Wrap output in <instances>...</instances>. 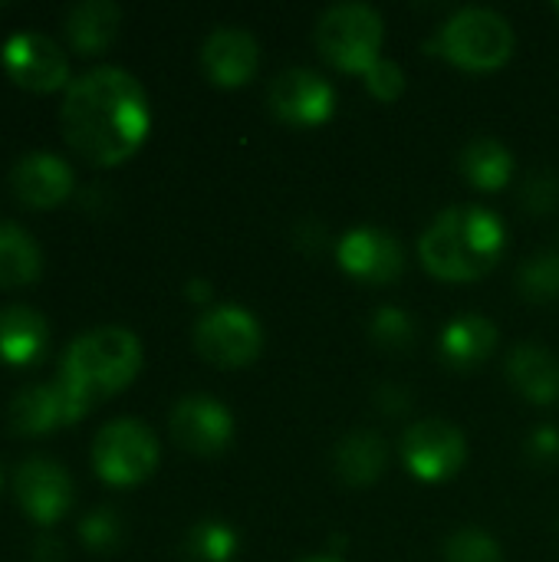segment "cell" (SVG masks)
Returning a JSON list of instances; mask_svg holds the SVG:
<instances>
[{"instance_id": "1", "label": "cell", "mask_w": 559, "mask_h": 562, "mask_svg": "<svg viewBox=\"0 0 559 562\" xmlns=\"http://www.w3.org/2000/svg\"><path fill=\"white\" fill-rule=\"evenodd\" d=\"M59 128L66 145L89 165H122L142 148L152 128L148 95L128 69L96 66L69 82Z\"/></svg>"}, {"instance_id": "2", "label": "cell", "mask_w": 559, "mask_h": 562, "mask_svg": "<svg viewBox=\"0 0 559 562\" xmlns=\"http://www.w3.org/2000/svg\"><path fill=\"white\" fill-rule=\"evenodd\" d=\"M504 221L478 204H458L441 211L418 240L425 270L448 283H471L488 277L504 257Z\"/></svg>"}, {"instance_id": "3", "label": "cell", "mask_w": 559, "mask_h": 562, "mask_svg": "<svg viewBox=\"0 0 559 562\" xmlns=\"http://www.w3.org/2000/svg\"><path fill=\"white\" fill-rule=\"evenodd\" d=\"M142 369V342L122 326H99L69 342L59 362V382L92 412L135 382Z\"/></svg>"}, {"instance_id": "4", "label": "cell", "mask_w": 559, "mask_h": 562, "mask_svg": "<svg viewBox=\"0 0 559 562\" xmlns=\"http://www.w3.org/2000/svg\"><path fill=\"white\" fill-rule=\"evenodd\" d=\"M382 16L369 3H336L316 23V49L343 72L366 76L382 56Z\"/></svg>"}, {"instance_id": "5", "label": "cell", "mask_w": 559, "mask_h": 562, "mask_svg": "<svg viewBox=\"0 0 559 562\" xmlns=\"http://www.w3.org/2000/svg\"><path fill=\"white\" fill-rule=\"evenodd\" d=\"M438 49L448 63L471 69V72H491L501 69L514 53V30L511 23L488 7H465L458 10L438 33Z\"/></svg>"}, {"instance_id": "6", "label": "cell", "mask_w": 559, "mask_h": 562, "mask_svg": "<svg viewBox=\"0 0 559 562\" xmlns=\"http://www.w3.org/2000/svg\"><path fill=\"white\" fill-rule=\"evenodd\" d=\"M158 438L138 418H115L92 438V468L112 487H135L158 468Z\"/></svg>"}, {"instance_id": "7", "label": "cell", "mask_w": 559, "mask_h": 562, "mask_svg": "<svg viewBox=\"0 0 559 562\" xmlns=\"http://www.w3.org/2000/svg\"><path fill=\"white\" fill-rule=\"evenodd\" d=\"M194 349L217 369H244L264 349V329L244 306H214L194 323Z\"/></svg>"}, {"instance_id": "8", "label": "cell", "mask_w": 559, "mask_h": 562, "mask_svg": "<svg viewBox=\"0 0 559 562\" xmlns=\"http://www.w3.org/2000/svg\"><path fill=\"white\" fill-rule=\"evenodd\" d=\"M399 451H402L405 468L425 484L451 481L468 461L465 435L455 425L441 422V418H425V422L409 425V431L402 435Z\"/></svg>"}, {"instance_id": "9", "label": "cell", "mask_w": 559, "mask_h": 562, "mask_svg": "<svg viewBox=\"0 0 559 562\" xmlns=\"http://www.w3.org/2000/svg\"><path fill=\"white\" fill-rule=\"evenodd\" d=\"M267 105L270 112L297 128H313L333 119L336 112V89L313 69L293 66L273 76L267 89Z\"/></svg>"}, {"instance_id": "10", "label": "cell", "mask_w": 559, "mask_h": 562, "mask_svg": "<svg viewBox=\"0 0 559 562\" xmlns=\"http://www.w3.org/2000/svg\"><path fill=\"white\" fill-rule=\"evenodd\" d=\"M3 69L26 92L69 89V56L46 33H13L3 43Z\"/></svg>"}, {"instance_id": "11", "label": "cell", "mask_w": 559, "mask_h": 562, "mask_svg": "<svg viewBox=\"0 0 559 562\" xmlns=\"http://www.w3.org/2000/svg\"><path fill=\"white\" fill-rule=\"evenodd\" d=\"M89 408L59 382H40V385H26L23 392L13 395L10 408H7V422L13 435L23 438H40L49 435L63 425H76L79 418H86Z\"/></svg>"}, {"instance_id": "12", "label": "cell", "mask_w": 559, "mask_h": 562, "mask_svg": "<svg viewBox=\"0 0 559 562\" xmlns=\"http://www.w3.org/2000/svg\"><path fill=\"white\" fill-rule=\"evenodd\" d=\"M13 494L20 510L40 524V527H53L59 524L69 507H72V477L66 474L63 464L49 461V458H26L16 468L13 477Z\"/></svg>"}, {"instance_id": "13", "label": "cell", "mask_w": 559, "mask_h": 562, "mask_svg": "<svg viewBox=\"0 0 559 562\" xmlns=\"http://www.w3.org/2000/svg\"><path fill=\"white\" fill-rule=\"evenodd\" d=\"M168 428L175 445L198 458H214L234 441V418L211 395H185L171 408Z\"/></svg>"}, {"instance_id": "14", "label": "cell", "mask_w": 559, "mask_h": 562, "mask_svg": "<svg viewBox=\"0 0 559 562\" xmlns=\"http://www.w3.org/2000/svg\"><path fill=\"white\" fill-rule=\"evenodd\" d=\"M336 260L353 280L372 283V286L392 283L405 270V250H402L399 237L382 227L349 231L336 247Z\"/></svg>"}, {"instance_id": "15", "label": "cell", "mask_w": 559, "mask_h": 562, "mask_svg": "<svg viewBox=\"0 0 559 562\" xmlns=\"http://www.w3.org/2000/svg\"><path fill=\"white\" fill-rule=\"evenodd\" d=\"M260 66V46L257 40L241 26H217L208 33L201 46V69L204 76L221 89L247 86L257 76Z\"/></svg>"}, {"instance_id": "16", "label": "cell", "mask_w": 559, "mask_h": 562, "mask_svg": "<svg viewBox=\"0 0 559 562\" xmlns=\"http://www.w3.org/2000/svg\"><path fill=\"white\" fill-rule=\"evenodd\" d=\"M10 188L23 207L49 211L69 198L72 168L53 151H26L10 171Z\"/></svg>"}, {"instance_id": "17", "label": "cell", "mask_w": 559, "mask_h": 562, "mask_svg": "<svg viewBox=\"0 0 559 562\" xmlns=\"http://www.w3.org/2000/svg\"><path fill=\"white\" fill-rule=\"evenodd\" d=\"M497 349V326L481 313H465L441 329V362L455 372H474Z\"/></svg>"}, {"instance_id": "18", "label": "cell", "mask_w": 559, "mask_h": 562, "mask_svg": "<svg viewBox=\"0 0 559 562\" xmlns=\"http://www.w3.org/2000/svg\"><path fill=\"white\" fill-rule=\"evenodd\" d=\"M49 342L46 316L33 306L13 303L0 310V362L26 369L43 359Z\"/></svg>"}, {"instance_id": "19", "label": "cell", "mask_w": 559, "mask_h": 562, "mask_svg": "<svg viewBox=\"0 0 559 562\" xmlns=\"http://www.w3.org/2000/svg\"><path fill=\"white\" fill-rule=\"evenodd\" d=\"M507 379L530 405H557L559 402V362L557 356L537 342H521L507 356Z\"/></svg>"}, {"instance_id": "20", "label": "cell", "mask_w": 559, "mask_h": 562, "mask_svg": "<svg viewBox=\"0 0 559 562\" xmlns=\"http://www.w3.org/2000/svg\"><path fill=\"white\" fill-rule=\"evenodd\" d=\"M333 468H336V474H339L343 484H349V487H369L389 468V445H385V438L379 431H369V428L349 431L336 445Z\"/></svg>"}, {"instance_id": "21", "label": "cell", "mask_w": 559, "mask_h": 562, "mask_svg": "<svg viewBox=\"0 0 559 562\" xmlns=\"http://www.w3.org/2000/svg\"><path fill=\"white\" fill-rule=\"evenodd\" d=\"M122 26V10L112 0H82L66 13V36L76 53L99 56L105 53Z\"/></svg>"}, {"instance_id": "22", "label": "cell", "mask_w": 559, "mask_h": 562, "mask_svg": "<svg viewBox=\"0 0 559 562\" xmlns=\"http://www.w3.org/2000/svg\"><path fill=\"white\" fill-rule=\"evenodd\" d=\"M43 273L40 244L10 221H0V290H16Z\"/></svg>"}, {"instance_id": "23", "label": "cell", "mask_w": 559, "mask_h": 562, "mask_svg": "<svg viewBox=\"0 0 559 562\" xmlns=\"http://www.w3.org/2000/svg\"><path fill=\"white\" fill-rule=\"evenodd\" d=\"M461 175L481 191H501L514 175V155L491 135L471 138L461 151Z\"/></svg>"}, {"instance_id": "24", "label": "cell", "mask_w": 559, "mask_h": 562, "mask_svg": "<svg viewBox=\"0 0 559 562\" xmlns=\"http://www.w3.org/2000/svg\"><path fill=\"white\" fill-rule=\"evenodd\" d=\"M241 537L224 520H201L188 530L185 553L191 562H231L237 557Z\"/></svg>"}, {"instance_id": "25", "label": "cell", "mask_w": 559, "mask_h": 562, "mask_svg": "<svg viewBox=\"0 0 559 562\" xmlns=\"http://www.w3.org/2000/svg\"><path fill=\"white\" fill-rule=\"evenodd\" d=\"M517 290L524 293V300L534 303H550L559 296V254L557 250H544L537 257H530L527 263H521L517 270Z\"/></svg>"}, {"instance_id": "26", "label": "cell", "mask_w": 559, "mask_h": 562, "mask_svg": "<svg viewBox=\"0 0 559 562\" xmlns=\"http://www.w3.org/2000/svg\"><path fill=\"white\" fill-rule=\"evenodd\" d=\"M445 560L448 562H504L501 543L481 530V527H461L448 537L445 543Z\"/></svg>"}, {"instance_id": "27", "label": "cell", "mask_w": 559, "mask_h": 562, "mask_svg": "<svg viewBox=\"0 0 559 562\" xmlns=\"http://www.w3.org/2000/svg\"><path fill=\"white\" fill-rule=\"evenodd\" d=\"M369 336L376 339V346L382 349H392V352H405L412 349L415 342V323L405 310L399 306H379L372 313V323H369Z\"/></svg>"}, {"instance_id": "28", "label": "cell", "mask_w": 559, "mask_h": 562, "mask_svg": "<svg viewBox=\"0 0 559 562\" xmlns=\"http://www.w3.org/2000/svg\"><path fill=\"white\" fill-rule=\"evenodd\" d=\"M79 540L92 550V553H109L119 547L122 540V520L115 510L109 507H99L92 510L82 524H79Z\"/></svg>"}, {"instance_id": "29", "label": "cell", "mask_w": 559, "mask_h": 562, "mask_svg": "<svg viewBox=\"0 0 559 562\" xmlns=\"http://www.w3.org/2000/svg\"><path fill=\"white\" fill-rule=\"evenodd\" d=\"M366 89L379 99V102H395L405 92V72L399 63L392 59H379L369 72H366Z\"/></svg>"}, {"instance_id": "30", "label": "cell", "mask_w": 559, "mask_h": 562, "mask_svg": "<svg viewBox=\"0 0 559 562\" xmlns=\"http://www.w3.org/2000/svg\"><path fill=\"white\" fill-rule=\"evenodd\" d=\"M557 201H559V178L547 175V171H540V175H534V178L527 181V188H524V204H527L534 214H547Z\"/></svg>"}, {"instance_id": "31", "label": "cell", "mask_w": 559, "mask_h": 562, "mask_svg": "<svg viewBox=\"0 0 559 562\" xmlns=\"http://www.w3.org/2000/svg\"><path fill=\"white\" fill-rule=\"evenodd\" d=\"M527 454H530V461H537V464H554L559 461V431L557 428H537L530 438H527Z\"/></svg>"}, {"instance_id": "32", "label": "cell", "mask_w": 559, "mask_h": 562, "mask_svg": "<svg viewBox=\"0 0 559 562\" xmlns=\"http://www.w3.org/2000/svg\"><path fill=\"white\" fill-rule=\"evenodd\" d=\"M188 296L204 303V300L211 296V293H208V283H204V280H191V283H188Z\"/></svg>"}, {"instance_id": "33", "label": "cell", "mask_w": 559, "mask_h": 562, "mask_svg": "<svg viewBox=\"0 0 559 562\" xmlns=\"http://www.w3.org/2000/svg\"><path fill=\"white\" fill-rule=\"evenodd\" d=\"M300 562H343V560H336V557H310V560H300Z\"/></svg>"}, {"instance_id": "34", "label": "cell", "mask_w": 559, "mask_h": 562, "mask_svg": "<svg viewBox=\"0 0 559 562\" xmlns=\"http://www.w3.org/2000/svg\"><path fill=\"white\" fill-rule=\"evenodd\" d=\"M557 13H559V3H557Z\"/></svg>"}]
</instances>
